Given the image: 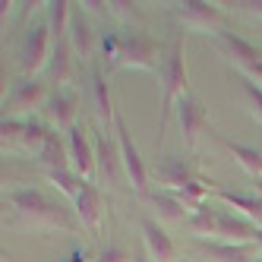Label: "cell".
Masks as SVG:
<instances>
[{"instance_id": "obj_1", "label": "cell", "mask_w": 262, "mask_h": 262, "mask_svg": "<svg viewBox=\"0 0 262 262\" xmlns=\"http://www.w3.org/2000/svg\"><path fill=\"white\" fill-rule=\"evenodd\" d=\"M101 48H104V63H107V70L136 67V70H152V73H158L161 51H164L142 26L111 29L104 38H101Z\"/></svg>"}, {"instance_id": "obj_2", "label": "cell", "mask_w": 262, "mask_h": 262, "mask_svg": "<svg viewBox=\"0 0 262 262\" xmlns=\"http://www.w3.org/2000/svg\"><path fill=\"white\" fill-rule=\"evenodd\" d=\"M158 79H161V104H164V120L174 111V104L190 95V73H186V57H183V38H171L161 51L158 63ZM164 126V123H161Z\"/></svg>"}, {"instance_id": "obj_3", "label": "cell", "mask_w": 262, "mask_h": 262, "mask_svg": "<svg viewBox=\"0 0 262 262\" xmlns=\"http://www.w3.org/2000/svg\"><path fill=\"white\" fill-rule=\"evenodd\" d=\"M7 199H10V205H13L19 215H26V218H32V221H38V224H51V228H63V231H73V228L79 224L76 215H70L63 205L51 202L41 190H35V186L13 190V193H7Z\"/></svg>"}, {"instance_id": "obj_4", "label": "cell", "mask_w": 262, "mask_h": 262, "mask_svg": "<svg viewBox=\"0 0 262 262\" xmlns=\"http://www.w3.org/2000/svg\"><path fill=\"white\" fill-rule=\"evenodd\" d=\"M92 139H95V164H98V180L107 190H120L126 171H123V155L114 126H92Z\"/></svg>"}, {"instance_id": "obj_5", "label": "cell", "mask_w": 262, "mask_h": 262, "mask_svg": "<svg viewBox=\"0 0 262 262\" xmlns=\"http://www.w3.org/2000/svg\"><path fill=\"white\" fill-rule=\"evenodd\" d=\"M79 111H82V95H79L76 85L51 89V95H48V101L41 107V120L51 129H57V133H70V129L76 126V120H79Z\"/></svg>"}, {"instance_id": "obj_6", "label": "cell", "mask_w": 262, "mask_h": 262, "mask_svg": "<svg viewBox=\"0 0 262 262\" xmlns=\"http://www.w3.org/2000/svg\"><path fill=\"white\" fill-rule=\"evenodd\" d=\"M54 54V35L48 29V23H35L29 32H26V41H23V51H19V73L29 79H35V73L48 70V60Z\"/></svg>"}, {"instance_id": "obj_7", "label": "cell", "mask_w": 262, "mask_h": 262, "mask_svg": "<svg viewBox=\"0 0 262 262\" xmlns=\"http://www.w3.org/2000/svg\"><path fill=\"white\" fill-rule=\"evenodd\" d=\"M114 133H117V142H120V155H123V171H126V183L136 190V196L142 199L148 193V167L139 155V145L133 142V133H129V126L126 120L120 117V111H117V117H114Z\"/></svg>"}, {"instance_id": "obj_8", "label": "cell", "mask_w": 262, "mask_h": 262, "mask_svg": "<svg viewBox=\"0 0 262 262\" xmlns=\"http://www.w3.org/2000/svg\"><path fill=\"white\" fill-rule=\"evenodd\" d=\"M67 38H70L73 51H76V57H79V63H82L85 70L98 60L95 54H98V45H101L104 35L95 32V23H92V16H89L79 4H73V16H70V32H67Z\"/></svg>"}, {"instance_id": "obj_9", "label": "cell", "mask_w": 262, "mask_h": 262, "mask_svg": "<svg viewBox=\"0 0 262 262\" xmlns=\"http://www.w3.org/2000/svg\"><path fill=\"white\" fill-rule=\"evenodd\" d=\"M51 136V126L41 120H13L4 117V148H13V152H41L45 139Z\"/></svg>"}, {"instance_id": "obj_10", "label": "cell", "mask_w": 262, "mask_h": 262, "mask_svg": "<svg viewBox=\"0 0 262 262\" xmlns=\"http://www.w3.org/2000/svg\"><path fill=\"white\" fill-rule=\"evenodd\" d=\"M202 174L193 161V155H161L155 161V183L164 186V193L186 190L190 183H196Z\"/></svg>"}, {"instance_id": "obj_11", "label": "cell", "mask_w": 262, "mask_h": 262, "mask_svg": "<svg viewBox=\"0 0 262 262\" xmlns=\"http://www.w3.org/2000/svg\"><path fill=\"white\" fill-rule=\"evenodd\" d=\"M174 19L190 29V32H224L221 23H224V13L215 7V4H202V0H186V4H174L171 7Z\"/></svg>"}, {"instance_id": "obj_12", "label": "cell", "mask_w": 262, "mask_h": 262, "mask_svg": "<svg viewBox=\"0 0 262 262\" xmlns=\"http://www.w3.org/2000/svg\"><path fill=\"white\" fill-rule=\"evenodd\" d=\"M67 142H70V161H73V171H76L82 180L95 183V174H98V164H95V139H92V126L85 123H76L67 133Z\"/></svg>"}, {"instance_id": "obj_13", "label": "cell", "mask_w": 262, "mask_h": 262, "mask_svg": "<svg viewBox=\"0 0 262 262\" xmlns=\"http://www.w3.org/2000/svg\"><path fill=\"white\" fill-rule=\"evenodd\" d=\"M85 95H89V104L95 111V117L101 126H114V117H117V107L111 101V89H107V76H104V67L95 60L85 73Z\"/></svg>"}, {"instance_id": "obj_14", "label": "cell", "mask_w": 262, "mask_h": 262, "mask_svg": "<svg viewBox=\"0 0 262 262\" xmlns=\"http://www.w3.org/2000/svg\"><path fill=\"white\" fill-rule=\"evenodd\" d=\"M174 111H177V123H180V133H183V142H186V148H193L199 145V139L209 133V111H205V104L196 98V95H183L177 104H174Z\"/></svg>"}, {"instance_id": "obj_15", "label": "cell", "mask_w": 262, "mask_h": 262, "mask_svg": "<svg viewBox=\"0 0 262 262\" xmlns=\"http://www.w3.org/2000/svg\"><path fill=\"white\" fill-rule=\"evenodd\" d=\"M79 70H82V63L76 57V51H73L70 38L54 41V54H51V60H48V85H54V89H70L73 82H76Z\"/></svg>"}, {"instance_id": "obj_16", "label": "cell", "mask_w": 262, "mask_h": 262, "mask_svg": "<svg viewBox=\"0 0 262 262\" xmlns=\"http://www.w3.org/2000/svg\"><path fill=\"white\" fill-rule=\"evenodd\" d=\"M51 95V85L45 79H16L13 89L7 92V98H4V107H7V114H16V111H32V107H45Z\"/></svg>"}, {"instance_id": "obj_17", "label": "cell", "mask_w": 262, "mask_h": 262, "mask_svg": "<svg viewBox=\"0 0 262 262\" xmlns=\"http://www.w3.org/2000/svg\"><path fill=\"white\" fill-rule=\"evenodd\" d=\"M193 253L202 256V262H256L262 253L253 247H240V243H221V240H193Z\"/></svg>"}, {"instance_id": "obj_18", "label": "cell", "mask_w": 262, "mask_h": 262, "mask_svg": "<svg viewBox=\"0 0 262 262\" xmlns=\"http://www.w3.org/2000/svg\"><path fill=\"white\" fill-rule=\"evenodd\" d=\"M139 231H142V247H145L148 256H152V262H174L177 259V247H174L171 234L161 228V221L145 215L142 224H139Z\"/></svg>"}, {"instance_id": "obj_19", "label": "cell", "mask_w": 262, "mask_h": 262, "mask_svg": "<svg viewBox=\"0 0 262 262\" xmlns=\"http://www.w3.org/2000/svg\"><path fill=\"white\" fill-rule=\"evenodd\" d=\"M256 231L259 224H253L250 218H243L231 209H221L218 212V237L221 243H240V247H250V243L256 240Z\"/></svg>"}, {"instance_id": "obj_20", "label": "cell", "mask_w": 262, "mask_h": 262, "mask_svg": "<svg viewBox=\"0 0 262 262\" xmlns=\"http://www.w3.org/2000/svg\"><path fill=\"white\" fill-rule=\"evenodd\" d=\"M76 205V218L89 234H101V221H104V202H101V190L95 183H85Z\"/></svg>"}, {"instance_id": "obj_21", "label": "cell", "mask_w": 262, "mask_h": 262, "mask_svg": "<svg viewBox=\"0 0 262 262\" xmlns=\"http://www.w3.org/2000/svg\"><path fill=\"white\" fill-rule=\"evenodd\" d=\"M35 158H38V164H41L45 174H51V171H67V167H73V161H70V142H67L63 133H57V129H51V136L45 139L41 152L35 155Z\"/></svg>"}, {"instance_id": "obj_22", "label": "cell", "mask_w": 262, "mask_h": 262, "mask_svg": "<svg viewBox=\"0 0 262 262\" xmlns=\"http://www.w3.org/2000/svg\"><path fill=\"white\" fill-rule=\"evenodd\" d=\"M215 196H218V202L231 205V212L250 218L253 224L262 228V196L256 190L253 193H247V190H215Z\"/></svg>"}, {"instance_id": "obj_23", "label": "cell", "mask_w": 262, "mask_h": 262, "mask_svg": "<svg viewBox=\"0 0 262 262\" xmlns=\"http://www.w3.org/2000/svg\"><path fill=\"white\" fill-rule=\"evenodd\" d=\"M148 205H152L155 209V215H158V221H164V224H180V221H190V209H186V205L174 196V193H145L142 196Z\"/></svg>"}, {"instance_id": "obj_24", "label": "cell", "mask_w": 262, "mask_h": 262, "mask_svg": "<svg viewBox=\"0 0 262 262\" xmlns=\"http://www.w3.org/2000/svg\"><path fill=\"white\" fill-rule=\"evenodd\" d=\"M224 148L237 158V164L247 171L253 180H259L262 177V152L256 145H240V142H224Z\"/></svg>"}, {"instance_id": "obj_25", "label": "cell", "mask_w": 262, "mask_h": 262, "mask_svg": "<svg viewBox=\"0 0 262 262\" xmlns=\"http://www.w3.org/2000/svg\"><path fill=\"white\" fill-rule=\"evenodd\" d=\"M218 212H221V209H215V205L205 202L202 209H196V212L190 215V221H186V224H190L193 234H199V240H202V237L215 240V237H218Z\"/></svg>"}, {"instance_id": "obj_26", "label": "cell", "mask_w": 262, "mask_h": 262, "mask_svg": "<svg viewBox=\"0 0 262 262\" xmlns=\"http://www.w3.org/2000/svg\"><path fill=\"white\" fill-rule=\"evenodd\" d=\"M70 16H73V4H67V0H51V4H48V29L54 35V41L67 38Z\"/></svg>"}, {"instance_id": "obj_27", "label": "cell", "mask_w": 262, "mask_h": 262, "mask_svg": "<svg viewBox=\"0 0 262 262\" xmlns=\"http://www.w3.org/2000/svg\"><path fill=\"white\" fill-rule=\"evenodd\" d=\"M54 186H57V190L67 196V199H73V202H76L79 199V193H82V186L89 183V180H82L76 171H73V167H67V171H51V174H45Z\"/></svg>"}, {"instance_id": "obj_28", "label": "cell", "mask_w": 262, "mask_h": 262, "mask_svg": "<svg viewBox=\"0 0 262 262\" xmlns=\"http://www.w3.org/2000/svg\"><path fill=\"white\" fill-rule=\"evenodd\" d=\"M107 7H111V19H120V23H126L129 29H133V23H136V26L142 23V10H139V4L114 0V4H107Z\"/></svg>"}, {"instance_id": "obj_29", "label": "cell", "mask_w": 262, "mask_h": 262, "mask_svg": "<svg viewBox=\"0 0 262 262\" xmlns=\"http://www.w3.org/2000/svg\"><path fill=\"white\" fill-rule=\"evenodd\" d=\"M240 85H243V95H247L250 104H253V114H256L259 123H262V85H259L256 79H250V76H240Z\"/></svg>"}, {"instance_id": "obj_30", "label": "cell", "mask_w": 262, "mask_h": 262, "mask_svg": "<svg viewBox=\"0 0 262 262\" xmlns=\"http://www.w3.org/2000/svg\"><path fill=\"white\" fill-rule=\"evenodd\" d=\"M95 262H133V253H126L123 247H117V243H107V247L98 250Z\"/></svg>"}, {"instance_id": "obj_31", "label": "cell", "mask_w": 262, "mask_h": 262, "mask_svg": "<svg viewBox=\"0 0 262 262\" xmlns=\"http://www.w3.org/2000/svg\"><path fill=\"white\" fill-rule=\"evenodd\" d=\"M92 19H101V23H111V7L107 4H98V0H89V4H79Z\"/></svg>"}, {"instance_id": "obj_32", "label": "cell", "mask_w": 262, "mask_h": 262, "mask_svg": "<svg viewBox=\"0 0 262 262\" xmlns=\"http://www.w3.org/2000/svg\"><path fill=\"white\" fill-rule=\"evenodd\" d=\"M237 13H243V16H253V19H259L262 23V0H240V4H231Z\"/></svg>"}, {"instance_id": "obj_33", "label": "cell", "mask_w": 262, "mask_h": 262, "mask_svg": "<svg viewBox=\"0 0 262 262\" xmlns=\"http://www.w3.org/2000/svg\"><path fill=\"white\" fill-rule=\"evenodd\" d=\"M133 262H152V256L145 253V247H139V250H133Z\"/></svg>"}, {"instance_id": "obj_34", "label": "cell", "mask_w": 262, "mask_h": 262, "mask_svg": "<svg viewBox=\"0 0 262 262\" xmlns=\"http://www.w3.org/2000/svg\"><path fill=\"white\" fill-rule=\"evenodd\" d=\"M253 247H256V250H259V253H262V228H259V231H256V240H253Z\"/></svg>"}, {"instance_id": "obj_35", "label": "cell", "mask_w": 262, "mask_h": 262, "mask_svg": "<svg viewBox=\"0 0 262 262\" xmlns=\"http://www.w3.org/2000/svg\"><path fill=\"white\" fill-rule=\"evenodd\" d=\"M256 193H259V196H262V177H259V180H256Z\"/></svg>"}, {"instance_id": "obj_36", "label": "cell", "mask_w": 262, "mask_h": 262, "mask_svg": "<svg viewBox=\"0 0 262 262\" xmlns=\"http://www.w3.org/2000/svg\"><path fill=\"white\" fill-rule=\"evenodd\" d=\"M256 148H259V152H262V126H259V145H256Z\"/></svg>"}, {"instance_id": "obj_37", "label": "cell", "mask_w": 262, "mask_h": 262, "mask_svg": "<svg viewBox=\"0 0 262 262\" xmlns=\"http://www.w3.org/2000/svg\"><path fill=\"white\" fill-rule=\"evenodd\" d=\"M183 262H193V259H183Z\"/></svg>"}, {"instance_id": "obj_38", "label": "cell", "mask_w": 262, "mask_h": 262, "mask_svg": "<svg viewBox=\"0 0 262 262\" xmlns=\"http://www.w3.org/2000/svg\"><path fill=\"white\" fill-rule=\"evenodd\" d=\"M256 262H262V256H259V259H256Z\"/></svg>"}]
</instances>
